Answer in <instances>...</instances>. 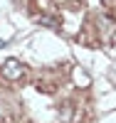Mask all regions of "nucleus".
I'll use <instances>...</instances> for the list:
<instances>
[{"label": "nucleus", "mask_w": 116, "mask_h": 123, "mask_svg": "<svg viewBox=\"0 0 116 123\" xmlns=\"http://www.w3.org/2000/svg\"><path fill=\"white\" fill-rule=\"evenodd\" d=\"M25 74V67L20 64L17 59H7L3 67H0V76H3L5 81H20Z\"/></svg>", "instance_id": "nucleus-1"}, {"label": "nucleus", "mask_w": 116, "mask_h": 123, "mask_svg": "<svg viewBox=\"0 0 116 123\" xmlns=\"http://www.w3.org/2000/svg\"><path fill=\"white\" fill-rule=\"evenodd\" d=\"M69 118H72V106H69V104H67V106H64V108H62V113H59V121H62V123H67V121H69Z\"/></svg>", "instance_id": "nucleus-3"}, {"label": "nucleus", "mask_w": 116, "mask_h": 123, "mask_svg": "<svg viewBox=\"0 0 116 123\" xmlns=\"http://www.w3.org/2000/svg\"><path fill=\"white\" fill-rule=\"evenodd\" d=\"M35 20H37L40 25H45V27H52V30H57V27H59V20H57L55 15H37Z\"/></svg>", "instance_id": "nucleus-2"}]
</instances>
